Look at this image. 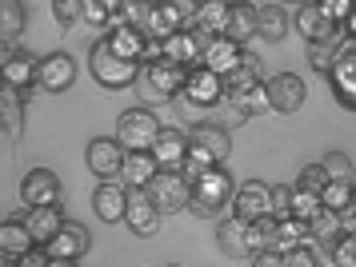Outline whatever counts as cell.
<instances>
[{"label":"cell","instance_id":"cell-33","mask_svg":"<svg viewBox=\"0 0 356 267\" xmlns=\"http://www.w3.org/2000/svg\"><path fill=\"white\" fill-rule=\"evenodd\" d=\"M196 8H200V0H156V12L168 20L172 32L188 28V24L196 20Z\"/></svg>","mask_w":356,"mask_h":267},{"label":"cell","instance_id":"cell-6","mask_svg":"<svg viewBox=\"0 0 356 267\" xmlns=\"http://www.w3.org/2000/svg\"><path fill=\"white\" fill-rule=\"evenodd\" d=\"M180 96L204 112V108H216V104L228 96V88H225V76H220V72H212L209 64H193V68H188V80H184V92H180Z\"/></svg>","mask_w":356,"mask_h":267},{"label":"cell","instance_id":"cell-46","mask_svg":"<svg viewBox=\"0 0 356 267\" xmlns=\"http://www.w3.org/2000/svg\"><path fill=\"white\" fill-rule=\"evenodd\" d=\"M321 4V12L328 16V20H337V24H348V16H353L356 0H316Z\"/></svg>","mask_w":356,"mask_h":267},{"label":"cell","instance_id":"cell-38","mask_svg":"<svg viewBox=\"0 0 356 267\" xmlns=\"http://www.w3.org/2000/svg\"><path fill=\"white\" fill-rule=\"evenodd\" d=\"M348 40V36H344ZM344 40H312L308 44V64H312V72H321V76H328L332 72V64H337L340 56V44Z\"/></svg>","mask_w":356,"mask_h":267},{"label":"cell","instance_id":"cell-10","mask_svg":"<svg viewBox=\"0 0 356 267\" xmlns=\"http://www.w3.org/2000/svg\"><path fill=\"white\" fill-rule=\"evenodd\" d=\"M161 207H156V200L148 196V188H129V216H124V223L132 227V236H156L161 232Z\"/></svg>","mask_w":356,"mask_h":267},{"label":"cell","instance_id":"cell-35","mask_svg":"<svg viewBox=\"0 0 356 267\" xmlns=\"http://www.w3.org/2000/svg\"><path fill=\"white\" fill-rule=\"evenodd\" d=\"M24 32V4L20 0H0V36L4 44H17Z\"/></svg>","mask_w":356,"mask_h":267},{"label":"cell","instance_id":"cell-34","mask_svg":"<svg viewBox=\"0 0 356 267\" xmlns=\"http://www.w3.org/2000/svg\"><path fill=\"white\" fill-rule=\"evenodd\" d=\"M305 239H308V220L292 216V212L276 216V248H280V252H289V248L305 243Z\"/></svg>","mask_w":356,"mask_h":267},{"label":"cell","instance_id":"cell-14","mask_svg":"<svg viewBox=\"0 0 356 267\" xmlns=\"http://www.w3.org/2000/svg\"><path fill=\"white\" fill-rule=\"evenodd\" d=\"M268 96H273V112L292 116V112H300L308 88L296 72H276V76H268Z\"/></svg>","mask_w":356,"mask_h":267},{"label":"cell","instance_id":"cell-22","mask_svg":"<svg viewBox=\"0 0 356 267\" xmlns=\"http://www.w3.org/2000/svg\"><path fill=\"white\" fill-rule=\"evenodd\" d=\"M0 124H4V140H20V132H24V88L4 84V92H0Z\"/></svg>","mask_w":356,"mask_h":267},{"label":"cell","instance_id":"cell-17","mask_svg":"<svg viewBox=\"0 0 356 267\" xmlns=\"http://www.w3.org/2000/svg\"><path fill=\"white\" fill-rule=\"evenodd\" d=\"M232 212L244 216V220H260V216H268L273 212V184H264V180H248L236 188V200H232Z\"/></svg>","mask_w":356,"mask_h":267},{"label":"cell","instance_id":"cell-42","mask_svg":"<svg viewBox=\"0 0 356 267\" xmlns=\"http://www.w3.org/2000/svg\"><path fill=\"white\" fill-rule=\"evenodd\" d=\"M321 164H324V172H328V180H356L353 160L344 156V152H328Z\"/></svg>","mask_w":356,"mask_h":267},{"label":"cell","instance_id":"cell-1","mask_svg":"<svg viewBox=\"0 0 356 267\" xmlns=\"http://www.w3.org/2000/svg\"><path fill=\"white\" fill-rule=\"evenodd\" d=\"M88 68H92V80H97L100 88H108V92L132 88V84L140 80V60L120 56V52L108 44V36L92 44V52H88Z\"/></svg>","mask_w":356,"mask_h":267},{"label":"cell","instance_id":"cell-8","mask_svg":"<svg viewBox=\"0 0 356 267\" xmlns=\"http://www.w3.org/2000/svg\"><path fill=\"white\" fill-rule=\"evenodd\" d=\"M292 28L305 36V44H312V40H344V36H348V28H344V24H337V20H328V16L321 12V4H316V0L296 4Z\"/></svg>","mask_w":356,"mask_h":267},{"label":"cell","instance_id":"cell-44","mask_svg":"<svg viewBox=\"0 0 356 267\" xmlns=\"http://www.w3.org/2000/svg\"><path fill=\"white\" fill-rule=\"evenodd\" d=\"M52 16H56V24L72 28L84 16V0H52Z\"/></svg>","mask_w":356,"mask_h":267},{"label":"cell","instance_id":"cell-7","mask_svg":"<svg viewBox=\"0 0 356 267\" xmlns=\"http://www.w3.org/2000/svg\"><path fill=\"white\" fill-rule=\"evenodd\" d=\"M124 156H129V148L116 140V136H97V140L88 144V172L97 175V180H120L124 172Z\"/></svg>","mask_w":356,"mask_h":267},{"label":"cell","instance_id":"cell-41","mask_svg":"<svg viewBox=\"0 0 356 267\" xmlns=\"http://www.w3.org/2000/svg\"><path fill=\"white\" fill-rule=\"evenodd\" d=\"M152 12H156V0H124V8H120L124 24H136V28H148Z\"/></svg>","mask_w":356,"mask_h":267},{"label":"cell","instance_id":"cell-37","mask_svg":"<svg viewBox=\"0 0 356 267\" xmlns=\"http://www.w3.org/2000/svg\"><path fill=\"white\" fill-rule=\"evenodd\" d=\"M324 207H332V212H348L356 204V180H328L321 191Z\"/></svg>","mask_w":356,"mask_h":267},{"label":"cell","instance_id":"cell-16","mask_svg":"<svg viewBox=\"0 0 356 267\" xmlns=\"http://www.w3.org/2000/svg\"><path fill=\"white\" fill-rule=\"evenodd\" d=\"M29 248H36V239L29 232L24 216H8V220L0 223V259H4V267L20 264V255L29 252Z\"/></svg>","mask_w":356,"mask_h":267},{"label":"cell","instance_id":"cell-11","mask_svg":"<svg viewBox=\"0 0 356 267\" xmlns=\"http://www.w3.org/2000/svg\"><path fill=\"white\" fill-rule=\"evenodd\" d=\"M60 175L52 168H33V172L20 180V200L24 207H40V204H60Z\"/></svg>","mask_w":356,"mask_h":267},{"label":"cell","instance_id":"cell-15","mask_svg":"<svg viewBox=\"0 0 356 267\" xmlns=\"http://www.w3.org/2000/svg\"><path fill=\"white\" fill-rule=\"evenodd\" d=\"M4 84H13V88H33V84H40V60L36 56H29V52H20L17 44H4Z\"/></svg>","mask_w":356,"mask_h":267},{"label":"cell","instance_id":"cell-26","mask_svg":"<svg viewBox=\"0 0 356 267\" xmlns=\"http://www.w3.org/2000/svg\"><path fill=\"white\" fill-rule=\"evenodd\" d=\"M108 44L129 56V60H145V48H148V32L136 28V24H113L108 28Z\"/></svg>","mask_w":356,"mask_h":267},{"label":"cell","instance_id":"cell-25","mask_svg":"<svg viewBox=\"0 0 356 267\" xmlns=\"http://www.w3.org/2000/svg\"><path fill=\"white\" fill-rule=\"evenodd\" d=\"M156 172H161V160L152 156V152H129L120 180H124L129 188H148V184L156 180Z\"/></svg>","mask_w":356,"mask_h":267},{"label":"cell","instance_id":"cell-12","mask_svg":"<svg viewBox=\"0 0 356 267\" xmlns=\"http://www.w3.org/2000/svg\"><path fill=\"white\" fill-rule=\"evenodd\" d=\"M44 248H49L52 264H76V259H84V252L92 248V236H88V227H81V223H65Z\"/></svg>","mask_w":356,"mask_h":267},{"label":"cell","instance_id":"cell-24","mask_svg":"<svg viewBox=\"0 0 356 267\" xmlns=\"http://www.w3.org/2000/svg\"><path fill=\"white\" fill-rule=\"evenodd\" d=\"M228 36L236 44H248L252 36H260V8L248 0H232V16H228Z\"/></svg>","mask_w":356,"mask_h":267},{"label":"cell","instance_id":"cell-2","mask_svg":"<svg viewBox=\"0 0 356 267\" xmlns=\"http://www.w3.org/2000/svg\"><path fill=\"white\" fill-rule=\"evenodd\" d=\"M184 80H188V68L172 56H161V60H148L140 64V92L148 100H177L184 92Z\"/></svg>","mask_w":356,"mask_h":267},{"label":"cell","instance_id":"cell-3","mask_svg":"<svg viewBox=\"0 0 356 267\" xmlns=\"http://www.w3.org/2000/svg\"><path fill=\"white\" fill-rule=\"evenodd\" d=\"M236 200V184H232V175L225 172V164H216V168H209V172L200 175V180H193V212L200 216H212V212H220L225 204H232Z\"/></svg>","mask_w":356,"mask_h":267},{"label":"cell","instance_id":"cell-31","mask_svg":"<svg viewBox=\"0 0 356 267\" xmlns=\"http://www.w3.org/2000/svg\"><path fill=\"white\" fill-rule=\"evenodd\" d=\"M264 80V68H260V60L244 48V60H241V68L232 72V76H225V88H228V96H236V92H244V88H252V84H260ZM225 96V100H228Z\"/></svg>","mask_w":356,"mask_h":267},{"label":"cell","instance_id":"cell-39","mask_svg":"<svg viewBox=\"0 0 356 267\" xmlns=\"http://www.w3.org/2000/svg\"><path fill=\"white\" fill-rule=\"evenodd\" d=\"M292 216H300V220H316L324 212V200H321V191H308V188H296L292 184V204H289Z\"/></svg>","mask_w":356,"mask_h":267},{"label":"cell","instance_id":"cell-40","mask_svg":"<svg viewBox=\"0 0 356 267\" xmlns=\"http://www.w3.org/2000/svg\"><path fill=\"white\" fill-rule=\"evenodd\" d=\"M216 164H220V160L212 156L204 144L188 140V160H184V175H188V180H200V175L209 172V168H216Z\"/></svg>","mask_w":356,"mask_h":267},{"label":"cell","instance_id":"cell-5","mask_svg":"<svg viewBox=\"0 0 356 267\" xmlns=\"http://www.w3.org/2000/svg\"><path fill=\"white\" fill-rule=\"evenodd\" d=\"M148 196L156 200L164 216H172V212H184V207H193V180L180 172V168H161L156 180L148 184Z\"/></svg>","mask_w":356,"mask_h":267},{"label":"cell","instance_id":"cell-28","mask_svg":"<svg viewBox=\"0 0 356 267\" xmlns=\"http://www.w3.org/2000/svg\"><path fill=\"white\" fill-rule=\"evenodd\" d=\"M228 16H232V4H228V0H200L193 24L209 28L212 36H220V32H228Z\"/></svg>","mask_w":356,"mask_h":267},{"label":"cell","instance_id":"cell-48","mask_svg":"<svg viewBox=\"0 0 356 267\" xmlns=\"http://www.w3.org/2000/svg\"><path fill=\"white\" fill-rule=\"evenodd\" d=\"M344 28H348V36L356 40V8H353V16H348V24H344Z\"/></svg>","mask_w":356,"mask_h":267},{"label":"cell","instance_id":"cell-43","mask_svg":"<svg viewBox=\"0 0 356 267\" xmlns=\"http://www.w3.org/2000/svg\"><path fill=\"white\" fill-rule=\"evenodd\" d=\"M332 264L356 267V232H340V239L332 243Z\"/></svg>","mask_w":356,"mask_h":267},{"label":"cell","instance_id":"cell-32","mask_svg":"<svg viewBox=\"0 0 356 267\" xmlns=\"http://www.w3.org/2000/svg\"><path fill=\"white\" fill-rule=\"evenodd\" d=\"M292 28V16L280 8V4H264L260 8V36L268 40V44H276V40H284Z\"/></svg>","mask_w":356,"mask_h":267},{"label":"cell","instance_id":"cell-21","mask_svg":"<svg viewBox=\"0 0 356 267\" xmlns=\"http://www.w3.org/2000/svg\"><path fill=\"white\" fill-rule=\"evenodd\" d=\"M24 223H29V232H33L36 243H49L68 220H65V212H60V204H40V207H29L24 212Z\"/></svg>","mask_w":356,"mask_h":267},{"label":"cell","instance_id":"cell-27","mask_svg":"<svg viewBox=\"0 0 356 267\" xmlns=\"http://www.w3.org/2000/svg\"><path fill=\"white\" fill-rule=\"evenodd\" d=\"M188 140L204 144V148H209L212 156L220 160V164H225V160H228V152H232V136H228V128H220V124H196Z\"/></svg>","mask_w":356,"mask_h":267},{"label":"cell","instance_id":"cell-18","mask_svg":"<svg viewBox=\"0 0 356 267\" xmlns=\"http://www.w3.org/2000/svg\"><path fill=\"white\" fill-rule=\"evenodd\" d=\"M244 60V44H236L228 32H220V36H212L209 48H204V60L200 64H209L212 72H220V76H232L236 68H241Z\"/></svg>","mask_w":356,"mask_h":267},{"label":"cell","instance_id":"cell-47","mask_svg":"<svg viewBox=\"0 0 356 267\" xmlns=\"http://www.w3.org/2000/svg\"><path fill=\"white\" fill-rule=\"evenodd\" d=\"M292 204V188H273V212L276 216H284Z\"/></svg>","mask_w":356,"mask_h":267},{"label":"cell","instance_id":"cell-23","mask_svg":"<svg viewBox=\"0 0 356 267\" xmlns=\"http://www.w3.org/2000/svg\"><path fill=\"white\" fill-rule=\"evenodd\" d=\"M152 156L161 160V168H180L184 172V160H188V136L177 128H164L156 144H152Z\"/></svg>","mask_w":356,"mask_h":267},{"label":"cell","instance_id":"cell-29","mask_svg":"<svg viewBox=\"0 0 356 267\" xmlns=\"http://www.w3.org/2000/svg\"><path fill=\"white\" fill-rule=\"evenodd\" d=\"M340 232H344V223H340V212H332V207H324L316 220H308V239H316L328 252H332V243L340 239Z\"/></svg>","mask_w":356,"mask_h":267},{"label":"cell","instance_id":"cell-49","mask_svg":"<svg viewBox=\"0 0 356 267\" xmlns=\"http://www.w3.org/2000/svg\"><path fill=\"white\" fill-rule=\"evenodd\" d=\"M289 4H308V0H289Z\"/></svg>","mask_w":356,"mask_h":267},{"label":"cell","instance_id":"cell-36","mask_svg":"<svg viewBox=\"0 0 356 267\" xmlns=\"http://www.w3.org/2000/svg\"><path fill=\"white\" fill-rule=\"evenodd\" d=\"M332 259V255H324V248L316 239H305V243H296L284 252V267H324Z\"/></svg>","mask_w":356,"mask_h":267},{"label":"cell","instance_id":"cell-30","mask_svg":"<svg viewBox=\"0 0 356 267\" xmlns=\"http://www.w3.org/2000/svg\"><path fill=\"white\" fill-rule=\"evenodd\" d=\"M228 104L236 112H244V116H257V112H273V96H268V80H260V84H252V88H244V92L228 96Z\"/></svg>","mask_w":356,"mask_h":267},{"label":"cell","instance_id":"cell-20","mask_svg":"<svg viewBox=\"0 0 356 267\" xmlns=\"http://www.w3.org/2000/svg\"><path fill=\"white\" fill-rule=\"evenodd\" d=\"M248 223H252V220H244V216L232 212V220H225L220 227H216V243H220V252H225L228 259H244V255H252Z\"/></svg>","mask_w":356,"mask_h":267},{"label":"cell","instance_id":"cell-13","mask_svg":"<svg viewBox=\"0 0 356 267\" xmlns=\"http://www.w3.org/2000/svg\"><path fill=\"white\" fill-rule=\"evenodd\" d=\"M92 212L104 223H120L129 216V184H116V180H100L92 191Z\"/></svg>","mask_w":356,"mask_h":267},{"label":"cell","instance_id":"cell-45","mask_svg":"<svg viewBox=\"0 0 356 267\" xmlns=\"http://www.w3.org/2000/svg\"><path fill=\"white\" fill-rule=\"evenodd\" d=\"M324 184H328V172H324V164H308V168H300V175H296V188L324 191Z\"/></svg>","mask_w":356,"mask_h":267},{"label":"cell","instance_id":"cell-19","mask_svg":"<svg viewBox=\"0 0 356 267\" xmlns=\"http://www.w3.org/2000/svg\"><path fill=\"white\" fill-rule=\"evenodd\" d=\"M76 84V60L68 52H52L40 60V88L44 92H68Z\"/></svg>","mask_w":356,"mask_h":267},{"label":"cell","instance_id":"cell-9","mask_svg":"<svg viewBox=\"0 0 356 267\" xmlns=\"http://www.w3.org/2000/svg\"><path fill=\"white\" fill-rule=\"evenodd\" d=\"M328 84H332V96H337L340 108L356 112V40L353 36L340 44V56L332 64V72H328Z\"/></svg>","mask_w":356,"mask_h":267},{"label":"cell","instance_id":"cell-4","mask_svg":"<svg viewBox=\"0 0 356 267\" xmlns=\"http://www.w3.org/2000/svg\"><path fill=\"white\" fill-rule=\"evenodd\" d=\"M164 132V124L156 120L152 108H129L116 120V140L124 144L129 152H152L156 136Z\"/></svg>","mask_w":356,"mask_h":267}]
</instances>
